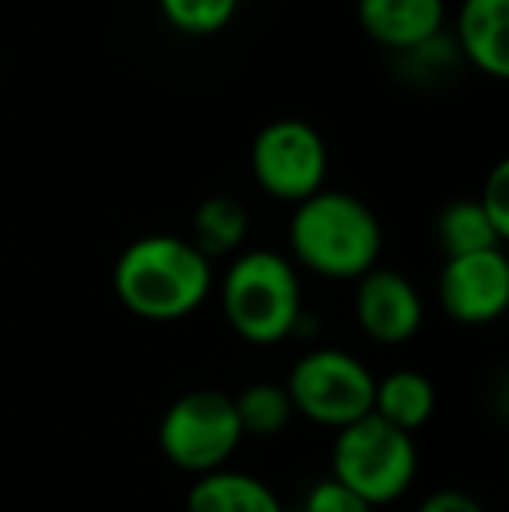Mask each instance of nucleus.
I'll return each mask as SVG.
<instances>
[{
  "label": "nucleus",
  "mask_w": 509,
  "mask_h": 512,
  "mask_svg": "<svg viewBox=\"0 0 509 512\" xmlns=\"http://www.w3.org/2000/svg\"><path fill=\"white\" fill-rule=\"evenodd\" d=\"M116 297L143 321H182L213 290V269L189 237L147 234L119 255L112 272Z\"/></svg>",
  "instance_id": "f257e3e1"
},
{
  "label": "nucleus",
  "mask_w": 509,
  "mask_h": 512,
  "mask_svg": "<svg viewBox=\"0 0 509 512\" xmlns=\"http://www.w3.org/2000/svg\"><path fill=\"white\" fill-rule=\"evenodd\" d=\"M381 244L384 234L374 209L349 192L321 189L293 209V258L325 279L367 276L370 269H377Z\"/></svg>",
  "instance_id": "f03ea898"
},
{
  "label": "nucleus",
  "mask_w": 509,
  "mask_h": 512,
  "mask_svg": "<svg viewBox=\"0 0 509 512\" xmlns=\"http://www.w3.org/2000/svg\"><path fill=\"white\" fill-rule=\"evenodd\" d=\"M227 324L252 345H276L297 335L304 321V293L297 269L269 248L245 251L231 262L220 283Z\"/></svg>",
  "instance_id": "7ed1b4c3"
},
{
  "label": "nucleus",
  "mask_w": 509,
  "mask_h": 512,
  "mask_svg": "<svg viewBox=\"0 0 509 512\" xmlns=\"http://www.w3.org/2000/svg\"><path fill=\"white\" fill-rule=\"evenodd\" d=\"M415 467L419 457L412 436L381 422L377 415H363L360 422L335 432L332 478L353 488L370 506H384L405 495Z\"/></svg>",
  "instance_id": "20e7f679"
},
{
  "label": "nucleus",
  "mask_w": 509,
  "mask_h": 512,
  "mask_svg": "<svg viewBox=\"0 0 509 512\" xmlns=\"http://www.w3.org/2000/svg\"><path fill=\"white\" fill-rule=\"evenodd\" d=\"M245 439L234 411V398L224 391H189L164 411L157 446L175 467L189 474L224 471L231 453Z\"/></svg>",
  "instance_id": "39448f33"
},
{
  "label": "nucleus",
  "mask_w": 509,
  "mask_h": 512,
  "mask_svg": "<svg viewBox=\"0 0 509 512\" xmlns=\"http://www.w3.org/2000/svg\"><path fill=\"white\" fill-rule=\"evenodd\" d=\"M377 377L342 349H314L290 370L286 394H290L293 415L311 418L314 425L346 429L374 411Z\"/></svg>",
  "instance_id": "423d86ee"
},
{
  "label": "nucleus",
  "mask_w": 509,
  "mask_h": 512,
  "mask_svg": "<svg viewBox=\"0 0 509 512\" xmlns=\"http://www.w3.org/2000/svg\"><path fill=\"white\" fill-rule=\"evenodd\" d=\"M252 175L265 196L279 203H304L325 189L328 150L314 126L300 119H276L258 129L252 143Z\"/></svg>",
  "instance_id": "0eeeda50"
},
{
  "label": "nucleus",
  "mask_w": 509,
  "mask_h": 512,
  "mask_svg": "<svg viewBox=\"0 0 509 512\" xmlns=\"http://www.w3.org/2000/svg\"><path fill=\"white\" fill-rule=\"evenodd\" d=\"M440 307L461 324H492L509 307V258L503 248L447 258L440 272Z\"/></svg>",
  "instance_id": "6e6552de"
},
{
  "label": "nucleus",
  "mask_w": 509,
  "mask_h": 512,
  "mask_svg": "<svg viewBox=\"0 0 509 512\" xmlns=\"http://www.w3.org/2000/svg\"><path fill=\"white\" fill-rule=\"evenodd\" d=\"M356 321L381 345H401L422 328L419 290L394 269H370L356 279Z\"/></svg>",
  "instance_id": "1a4fd4ad"
},
{
  "label": "nucleus",
  "mask_w": 509,
  "mask_h": 512,
  "mask_svg": "<svg viewBox=\"0 0 509 512\" xmlns=\"http://www.w3.org/2000/svg\"><path fill=\"white\" fill-rule=\"evenodd\" d=\"M443 0H356L360 28L391 53H405L443 32Z\"/></svg>",
  "instance_id": "9d476101"
},
{
  "label": "nucleus",
  "mask_w": 509,
  "mask_h": 512,
  "mask_svg": "<svg viewBox=\"0 0 509 512\" xmlns=\"http://www.w3.org/2000/svg\"><path fill=\"white\" fill-rule=\"evenodd\" d=\"M457 53L485 77H509V0H461Z\"/></svg>",
  "instance_id": "9b49d317"
},
{
  "label": "nucleus",
  "mask_w": 509,
  "mask_h": 512,
  "mask_svg": "<svg viewBox=\"0 0 509 512\" xmlns=\"http://www.w3.org/2000/svg\"><path fill=\"white\" fill-rule=\"evenodd\" d=\"M185 512H286L265 481L241 471L203 474L189 488Z\"/></svg>",
  "instance_id": "f8f14e48"
},
{
  "label": "nucleus",
  "mask_w": 509,
  "mask_h": 512,
  "mask_svg": "<svg viewBox=\"0 0 509 512\" xmlns=\"http://www.w3.org/2000/svg\"><path fill=\"white\" fill-rule=\"evenodd\" d=\"M433 411H436V387L426 373L394 370L374 384V411L370 415H377L381 422L394 425V429L408 432V436L415 429H422L433 418Z\"/></svg>",
  "instance_id": "ddd939ff"
},
{
  "label": "nucleus",
  "mask_w": 509,
  "mask_h": 512,
  "mask_svg": "<svg viewBox=\"0 0 509 512\" xmlns=\"http://www.w3.org/2000/svg\"><path fill=\"white\" fill-rule=\"evenodd\" d=\"M248 237V209L234 196H210L192 213V248L213 262L241 251Z\"/></svg>",
  "instance_id": "4468645a"
},
{
  "label": "nucleus",
  "mask_w": 509,
  "mask_h": 512,
  "mask_svg": "<svg viewBox=\"0 0 509 512\" xmlns=\"http://www.w3.org/2000/svg\"><path fill=\"white\" fill-rule=\"evenodd\" d=\"M436 241H440L447 258L503 248V237H499V230L492 227L489 216L482 213V206L475 199H457V203H447L440 209V216H436Z\"/></svg>",
  "instance_id": "2eb2a0df"
},
{
  "label": "nucleus",
  "mask_w": 509,
  "mask_h": 512,
  "mask_svg": "<svg viewBox=\"0 0 509 512\" xmlns=\"http://www.w3.org/2000/svg\"><path fill=\"white\" fill-rule=\"evenodd\" d=\"M234 411L245 436H279L290 425L293 405L286 387L279 384H252L234 398Z\"/></svg>",
  "instance_id": "dca6fc26"
},
{
  "label": "nucleus",
  "mask_w": 509,
  "mask_h": 512,
  "mask_svg": "<svg viewBox=\"0 0 509 512\" xmlns=\"http://www.w3.org/2000/svg\"><path fill=\"white\" fill-rule=\"evenodd\" d=\"M241 0H157L161 18L182 35H217L238 14Z\"/></svg>",
  "instance_id": "f3484780"
},
{
  "label": "nucleus",
  "mask_w": 509,
  "mask_h": 512,
  "mask_svg": "<svg viewBox=\"0 0 509 512\" xmlns=\"http://www.w3.org/2000/svg\"><path fill=\"white\" fill-rule=\"evenodd\" d=\"M461 60V53H457L454 39H447V35H436V39L422 42V46L415 49H405V53H398V67L405 77H412V81L419 84H429L433 77H443L454 63Z\"/></svg>",
  "instance_id": "a211bd4d"
},
{
  "label": "nucleus",
  "mask_w": 509,
  "mask_h": 512,
  "mask_svg": "<svg viewBox=\"0 0 509 512\" xmlns=\"http://www.w3.org/2000/svg\"><path fill=\"white\" fill-rule=\"evenodd\" d=\"M300 512H374L370 502H363L353 488H346L342 481L325 478L304 495Z\"/></svg>",
  "instance_id": "6ab92c4d"
},
{
  "label": "nucleus",
  "mask_w": 509,
  "mask_h": 512,
  "mask_svg": "<svg viewBox=\"0 0 509 512\" xmlns=\"http://www.w3.org/2000/svg\"><path fill=\"white\" fill-rule=\"evenodd\" d=\"M482 206V213L489 216V223L499 230V237H509V161H499L492 168V175L485 178L482 196L475 199Z\"/></svg>",
  "instance_id": "aec40b11"
},
{
  "label": "nucleus",
  "mask_w": 509,
  "mask_h": 512,
  "mask_svg": "<svg viewBox=\"0 0 509 512\" xmlns=\"http://www.w3.org/2000/svg\"><path fill=\"white\" fill-rule=\"evenodd\" d=\"M415 512H485L482 502L471 499L468 492H457V488H440L422 502Z\"/></svg>",
  "instance_id": "412c9836"
}]
</instances>
